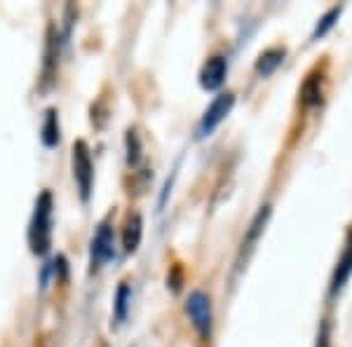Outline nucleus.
Here are the masks:
<instances>
[{
	"mask_svg": "<svg viewBox=\"0 0 352 347\" xmlns=\"http://www.w3.org/2000/svg\"><path fill=\"white\" fill-rule=\"evenodd\" d=\"M43 144L47 148H52L59 144V115H56L54 108H50L45 113V122H43Z\"/></svg>",
	"mask_w": 352,
	"mask_h": 347,
	"instance_id": "f8f14e48",
	"label": "nucleus"
},
{
	"mask_svg": "<svg viewBox=\"0 0 352 347\" xmlns=\"http://www.w3.org/2000/svg\"><path fill=\"white\" fill-rule=\"evenodd\" d=\"M141 235H144V221L139 214H129L124 221V230H122V247L127 254H134L141 244Z\"/></svg>",
	"mask_w": 352,
	"mask_h": 347,
	"instance_id": "6e6552de",
	"label": "nucleus"
},
{
	"mask_svg": "<svg viewBox=\"0 0 352 347\" xmlns=\"http://www.w3.org/2000/svg\"><path fill=\"white\" fill-rule=\"evenodd\" d=\"M50 240H52V195H50V190H45L36 202L31 230H28V242H31L33 254L47 251Z\"/></svg>",
	"mask_w": 352,
	"mask_h": 347,
	"instance_id": "f257e3e1",
	"label": "nucleus"
},
{
	"mask_svg": "<svg viewBox=\"0 0 352 347\" xmlns=\"http://www.w3.org/2000/svg\"><path fill=\"white\" fill-rule=\"evenodd\" d=\"M139 157H141L139 139H136V132L129 129L127 132V164L129 167H136V164H139Z\"/></svg>",
	"mask_w": 352,
	"mask_h": 347,
	"instance_id": "4468645a",
	"label": "nucleus"
},
{
	"mask_svg": "<svg viewBox=\"0 0 352 347\" xmlns=\"http://www.w3.org/2000/svg\"><path fill=\"white\" fill-rule=\"evenodd\" d=\"M350 272H352V240H350V244H348V249L343 251V256H340L336 272H333V282H331V291H333V293L343 289V284L348 282Z\"/></svg>",
	"mask_w": 352,
	"mask_h": 347,
	"instance_id": "9b49d317",
	"label": "nucleus"
},
{
	"mask_svg": "<svg viewBox=\"0 0 352 347\" xmlns=\"http://www.w3.org/2000/svg\"><path fill=\"white\" fill-rule=\"evenodd\" d=\"M232 106H235V94H230V92L219 94L217 99L212 101V106L204 111L202 122H200V136L212 134L214 129L226 120V115L232 111Z\"/></svg>",
	"mask_w": 352,
	"mask_h": 347,
	"instance_id": "20e7f679",
	"label": "nucleus"
},
{
	"mask_svg": "<svg viewBox=\"0 0 352 347\" xmlns=\"http://www.w3.org/2000/svg\"><path fill=\"white\" fill-rule=\"evenodd\" d=\"M129 298H132V291H129L127 284H120L118 287V293H116V322H124V317H127V310H129Z\"/></svg>",
	"mask_w": 352,
	"mask_h": 347,
	"instance_id": "ddd939ff",
	"label": "nucleus"
},
{
	"mask_svg": "<svg viewBox=\"0 0 352 347\" xmlns=\"http://www.w3.org/2000/svg\"><path fill=\"white\" fill-rule=\"evenodd\" d=\"M317 347H329V324H322V331L317 335Z\"/></svg>",
	"mask_w": 352,
	"mask_h": 347,
	"instance_id": "dca6fc26",
	"label": "nucleus"
},
{
	"mask_svg": "<svg viewBox=\"0 0 352 347\" xmlns=\"http://www.w3.org/2000/svg\"><path fill=\"white\" fill-rule=\"evenodd\" d=\"M338 16H340V8H331V10H329V12L320 19V24H317V28H315V38H322V36H324L329 28L336 24Z\"/></svg>",
	"mask_w": 352,
	"mask_h": 347,
	"instance_id": "2eb2a0df",
	"label": "nucleus"
},
{
	"mask_svg": "<svg viewBox=\"0 0 352 347\" xmlns=\"http://www.w3.org/2000/svg\"><path fill=\"white\" fill-rule=\"evenodd\" d=\"M73 176L80 188V197L89 200V192H92V179H94V167H92V155H89V148L85 141H76L73 146Z\"/></svg>",
	"mask_w": 352,
	"mask_h": 347,
	"instance_id": "f03ea898",
	"label": "nucleus"
},
{
	"mask_svg": "<svg viewBox=\"0 0 352 347\" xmlns=\"http://www.w3.org/2000/svg\"><path fill=\"white\" fill-rule=\"evenodd\" d=\"M226 71H228V66H226L223 56H212V59H207V64H204L200 71V85L204 89L221 87V82H223V78H226Z\"/></svg>",
	"mask_w": 352,
	"mask_h": 347,
	"instance_id": "0eeeda50",
	"label": "nucleus"
},
{
	"mask_svg": "<svg viewBox=\"0 0 352 347\" xmlns=\"http://www.w3.org/2000/svg\"><path fill=\"white\" fill-rule=\"evenodd\" d=\"M186 312H188L197 333L202 338H209V333H212V303H209V295L202 291H192L188 295V303H186Z\"/></svg>",
	"mask_w": 352,
	"mask_h": 347,
	"instance_id": "7ed1b4c3",
	"label": "nucleus"
},
{
	"mask_svg": "<svg viewBox=\"0 0 352 347\" xmlns=\"http://www.w3.org/2000/svg\"><path fill=\"white\" fill-rule=\"evenodd\" d=\"M285 61V49H280V47H272V49H265L263 54L258 56V61H256V73L258 76H272V73L280 68V64Z\"/></svg>",
	"mask_w": 352,
	"mask_h": 347,
	"instance_id": "9d476101",
	"label": "nucleus"
},
{
	"mask_svg": "<svg viewBox=\"0 0 352 347\" xmlns=\"http://www.w3.org/2000/svg\"><path fill=\"white\" fill-rule=\"evenodd\" d=\"M113 247H116V237H113L111 225H101L99 232L92 240V267L104 265L106 260L113 258Z\"/></svg>",
	"mask_w": 352,
	"mask_h": 347,
	"instance_id": "423d86ee",
	"label": "nucleus"
},
{
	"mask_svg": "<svg viewBox=\"0 0 352 347\" xmlns=\"http://www.w3.org/2000/svg\"><path fill=\"white\" fill-rule=\"evenodd\" d=\"M268 216H270V207H261V212L254 216L252 225H249L247 230V237L242 240V247H240V256H237V267H244V263L249 260V256H252L254 247H256L261 232L265 230V223H268Z\"/></svg>",
	"mask_w": 352,
	"mask_h": 347,
	"instance_id": "39448f33",
	"label": "nucleus"
},
{
	"mask_svg": "<svg viewBox=\"0 0 352 347\" xmlns=\"http://www.w3.org/2000/svg\"><path fill=\"white\" fill-rule=\"evenodd\" d=\"M322 85H324L322 76H317V73L308 76V80L303 82V89H300V101H303L305 108L322 104Z\"/></svg>",
	"mask_w": 352,
	"mask_h": 347,
	"instance_id": "1a4fd4ad",
	"label": "nucleus"
}]
</instances>
